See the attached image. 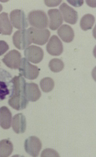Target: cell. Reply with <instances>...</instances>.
Returning a JSON list of instances; mask_svg holds the SVG:
<instances>
[{
	"mask_svg": "<svg viewBox=\"0 0 96 157\" xmlns=\"http://www.w3.org/2000/svg\"><path fill=\"white\" fill-rule=\"evenodd\" d=\"M59 10L65 22L72 25L77 23L78 16L74 8L64 2L60 6Z\"/></svg>",
	"mask_w": 96,
	"mask_h": 157,
	"instance_id": "obj_9",
	"label": "cell"
},
{
	"mask_svg": "<svg viewBox=\"0 0 96 157\" xmlns=\"http://www.w3.org/2000/svg\"><path fill=\"white\" fill-rule=\"evenodd\" d=\"M46 49L50 55L58 56L61 55L63 51L62 43L59 38L54 35L51 37L46 46Z\"/></svg>",
	"mask_w": 96,
	"mask_h": 157,
	"instance_id": "obj_11",
	"label": "cell"
},
{
	"mask_svg": "<svg viewBox=\"0 0 96 157\" xmlns=\"http://www.w3.org/2000/svg\"><path fill=\"white\" fill-rule=\"evenodd\" d=\"M11 75L7 71L0 69V101L13 94V84Z\"/></svg>",
	"mask_w": 96,
	"mask_h": 157,
	"instance_id": "obj_1",
	"label": "cell"
},
{
	"mask_svg": "<svg viewBox=\"0 0 96 157\" xmlns=\"http://www.w3.org/2000/svg\"><path fill=\"white\" fill-rule=\"evenodd\" d=\"M24 93L28 101L32 102L37 101L41 96L38 86L34 83H26Z\"/></svg>",
	"mask_w": 96,
	"mask_h": 157,
	"instance_id": "obj_12",
	"label": "cell"
},
{
	"mask_svg": "<svg viewBox=\"0 0 96 157\" xmlns=\"http://www.w3.org/2000/svg\"><path fill=\"white\" fill-rule=\"evenodd\" d=\"M9 49L7 44L3 40L0 41V56L6 52Z\"/></svg>",
	"mask_w": 96,
	"mask_h": 157,
	"instance_id": "obj_25",
	"label": "cell"
},
{
	"mask_svg": "<svg viewBox=\"0 0 96 157\" xmlns=\"http://www.w3.org/2000/svg\"><path fill=\"white\" fill-rule=\"evenodd\" d=\"M24 55L28 61L38 64L42 60L44 53L41 48L32 45L26 48L24 51Z\"/></svg>",
	"mask_w": 96,
	"mask_h": 157,
	"instance_id": "obj_8",
	"label": "cell"
},
{
	"mask_svg": "<svg viewBox=\"0 0 96 157\" xmlns=\"http://www.w3.org/2000/svg\"><path fill=\"white\" fill-rule=\"evenodd\" d=\"M26 125V117L22 113H18L14 116L12 121V128L16 133H23L25 132Z\"/></svg>",
	"mask_w": 96,
	"mask_h": 157,
	"instance_id": "obj_15",
	"label": "cell"
},
{
	"mask_svg": "<svg viewBox=\"0 0 96 157\" xmlns=\"http://www.w3.org/2000/svg\"><path fill=\"white\" fill-rule=\"evenodd\" d=\"M19 69L20 75L29 80L36 79L39 74L40 69L37 66L31 64L25 58L21 60Z\"/></svg>",
	"mask_w": 96,
	"mask_h": 157,
	"instance_id": "obj_4",
	"label": "cell"
},
{
	"mask_svg": "<svg viewBox=\"0 0 96 157\" xmlns=\"http://www.w3.org/2000/svg\"><path fill=\"white\" fill-rule=\"evenodd\" d=\"M13 29L8 13L3 12L0 14V33L3 35H10Z\"/></svg>",
	"mask_w": 96,
	"mask_h": 157,
	"instance_id": "obj_18",
	"label": "cell"
},
{
	"mask_svg": "<svg viewBox=\"0 0 96 157\" xmlns=\"http://www.w3.org/2000/svg\"><path fill=\"white\" fill-rule=\"evenodd\" d=\"M27 20L30 25L35 28L45 29L49 25L48 17L43 10H35L30 12Z\"/></svg>",
	"mask_w": 96,
	"mask_h": 157,
	"instance_id": "obj_2",
	"label": "cell"
},
{
	"mask_svg": "<svg viewBox=\"0 0 96 157\" xmlns=\"http://www.w3.org/2000/svg\"><path fill=\"white\" fill-rule=\"evenodd\" d=\"M50 19L49 28L53 31L58 29L63 22V18L60 11L57 9H50L48 11Z\"/></svg>",
	"mask_w": 96,
	"mask_h": 157,
	"instance_id": "obj_13",
	"label": "cell"
},
{
	"mask_svg": "<svg viewBox=\"0 0 96 157\" xmlns=\"http://www.w3.org/2000/svg\"><path fill=\"white\" fill-rule=\"evenodd\" d=\"M12 81L13 84V92L12 96L24 95V90L26 83L25 78L19 75V76H15L12 78Z\"/></svg>",
	"mask_w": 96,
	"mask_h": 157,
	"instance_id": "obj_19",
	"label": "cell"
},
{
	"mask_svg": "<svg viewBox=\"0 0 96 157\" xmlns=\"http://www.w3.org/2000/svg\"><path fill=\"white\" fill-rule=\"evenodd\" d=\"M13 43L18 49L23 50L26 49L32 42L27 30H18L13 36Z\"/></svg>",
	"mask_w": 96,
	"mask_h": 157,
	"instance_id": "obj_5",
	"label": "cell"
},
{
	"mask_svg": "<svg viewBox=\"0 0 96 157\" xmlns=\"http://www.w3.org/2000/svg\"><path fill=\"white\" fill-rule=\"evenodd\" d=\"M42 144L39 139L32 136L26 140L24 144L26 151L33 157H37L42 149Z\"/></svg>",
	"mask_w": 96,
	"mask_h": 157,
	"instance_id": "obj_7",
	"label": "cell"
},
{
	"mask_svg": "<svg viewBox=\"0 0 96 157\" xmlns=\"http://www.w3.org/2000/svg\"><path fill=\"white\" fill-rule=\"evenodd\" d=\"M12 121V114L6 107L3 106L0 108V125L4 129L10 128Z\"/></svg>",
	"mask_w": 96,
	"mask_h": 157,
	"instance_id": "obj_17",
	"label": "cell"
},
{
	"mask_svg": "<svg viewBox=\"0 0 96 157\" xmlns=\"http://www.w3.org/2000/svg\"><path fill=\"white\" fill-rule=\"evenodd\" d=\"M49 66L50 70L52 72H58L64 69V64L61 59L54 58L50 60Z\"/></svg>",
	"mask_w": 96,
	"mask_h": 157,
	"instance_id": "obj_23",
	"label": "cell"
},
{
	"mask_svg": "<svg viewBox=\"0 0 96 157\" xmlns=\"http://www.w3.org/2000/svg\"><path fill=\"white\" fill-rule=\"evenodd\" d=\"M9 99L8 103L17 110L24 109L28 104L29 101L24 95H13Z\"/></svg>",
	"mask_w": 96,
	"mask_h": 157,
	"instance_id": "obj_14",
	"label": "cell"
},
{
	"mask_svg": "<svg viewBox=\"0 0 96 157\" xmlns=\"http://www.w3.org/2000/svg\"><path fill=\"white\" fill-rule=\"evenodd\" d=\"M41 157H59V154L52 149L47 148L42 152Z\"/></svg>",
	"mask_w": 96,
	"mask_h": 157,
	"instance_id": "obj_24",
	"label": "cell"
},
{
	"mask_svg": "<svg viewBox=\"0 0 96 157\" xmlns=\"http://www.w3.org/2000/svg\"><path fill=\"white\" fill-rule=\"evenodd\" d=\"M22 60L21 53L16 50H12L4 56L2 61L8 67L12 69H19Z\"/></svg>",
	"mask_w": 96,
	"mask_h": 157,
	"instance_id": "obj_10",
	"label": "cell"
},
{
	"mask_svg": "<svg viewBox=\"0 0 96 157\" xmlns=\"http://www.w3.org/2000/svg\"><path fill=\"white\" fill-rule=\"evenodd\" d=\"M10 17L12 24L15 28L22 30L28 26L25 14L23 10H16L12 11Z\"/></svg>",
	"mask_w": 96,
	"mask_h": 157,
	"instance_id": "obj_6",
	"label": "cell"
},
{
	"mask_svg": "<svg viewBox=\"0 0 96 157\" xmlns=\"http://www.w3.org/2000/svg\"><path fill=\"white\" fill-rule=\"evenodd\" d=\"M62 1H44L45 4L49 7H56L61 3Z\"/></svg>",
	"mask_w": 96,
	"mask_h": 157,
	"instance_id": "obj_26",
	"label": "cell"
},
{
	"mask_svg": "<svg viewBox=\"0 0 96 157\" xmlns=\"http://www.w3.org/2000/svg\"><path fill=\"white\" fill-rule=\"evenodd\" d=\"M13 151V144L8 140L0 141V157L10 156Z\"/></svg>",
	"mask_w": 96,
	"mask_h": 157,
	"instance_id": "obj_20",
	"label": "cell"
},
{
	"mask_svg": "<svg viewBox=\"0 0 96 157\" xmlns=\"http://www.w3.org/2000/svg\"><path fill=\"white\" fill-rule=\"evenodd\" d=\"M58 34L65 43H70L73 40L74 33L73 29L67 25H64L58 29Z\"/></svg>",
	"mask_w": 96,
	"mask_h": 157,
	"instance_id": "obj_16",
	"label": "cell"
},
{
	"mask_svg": "<svg viewBox=\"0 0 96 157\" xmlns=\"http://www.w3.org/2000/svg\"><path fill=\"white\" fill-rule=\"evenodd\" d=\"M67 2L74 7L81 6L83 4L84 2L83 1H68Z\"/></svg>",
	"mask_w": 96,
	"mask_h": 157,
	"instance_id": "obj_27",
	"label": "cell"
},
{
	"mask_svg": "<svg viewBox=\"0 0 96 157\" xmlns=\"http://www.w3.org/2000/svg\"><path fill=\"white\" fill-rule=\"evenodd\" d=\"M32 43L41 46L46 44L50 35L47 29H39L31 27L28 30Z\"/></svg>",
	"mask_w": 96,
	"mask_h": 157,
	"instance_id": "obj_3",
	"label": "cell"
},
{
	"mask_svg": "<svg viewBox=\"0 0 96 157\" xmlns=\"http://www.w3.org/2000/svg\"><path fill=\"white\" fill-rule=\"evenodd\" d=\"M2 10V6L1 4H0V12H1Z\"/></svg>",
	"mask_w": 96,
	"mask_h": 157,
	"instance_id": "obj_28",
	"label": "cell"
},
{
	"mask_svg": "<svg viewBox=\"0 0 96 157\" xmlns=\"http://www.w3.org/2000/svg\"><path fill=\"white\" fill-rule=\"evenodd\" d=\"M95 17L93 15L87 14L84 15L80 20L81 29L84 31L91 29L95 22Z\"/></svg>",
	"mask_w": 96,
	"mask_h": 157,
	"instance_id": "obj_21",
	"label": "cell"
},
{
	"mask_svg": "<svg viewBox=\"0 0 96 157\" xmlns=\"http://www.w3.org/2000/svg\"><path fill=\"white\" fill-rule=\"evenodd\" d=\"M55 83L52 78L46 77L42 79L40 82V86L42 91L48 93L53 89L54 87Z\"/></svg>",
	"mask_w": 96,
	"mask_h": 157,
	"instance_id": "obj_22",
	"label": "cell"
}]
</instances>
